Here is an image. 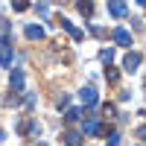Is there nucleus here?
Wrapping results in <instances>:
<instances>
[{
  "instance_id": "20e7f679",
  "label": "nucleus",
  "mask_w": 146,
  "mask_h": 146,
  "mask_svg": "<svg viewBox=\"0 0 146 146\" xmlns=\"http://www.w3.org/2000/svg\"><path fill=\"white\" fill-rule=\"evenodd\" d=\"M111 38H114L120 47H131V35H129V29H123V27H117V29L111 32Z\"/></svg>"
},
{
  "instance_id": "6e6552de",
  "label": "nucleus",
  "mask_w": 146,
  "mask_h": 146,
  "mask_svg": "<svg viewBox=\"0 0 146 146\" xmlns=\"http://www.w3.org/2000/svg\"><path fill=\"white\" fill-rule=\"evenodd\" d=\"M0 64L3 67L12 64V44H0Z\"/></svg>"
},
{
  "instance_id": "f03ea898",
  "label": "nucleus",
  "mask_w": 146,
  "mask_h": 146,
  "mask_svg": "<svg viewBox=\"0 0 146 146\" xmlns=\"http://www.w3.org/2000/svg\"><path fill=\"white\" fill-rule=\"evenodd\" d=\"M79 100L88 105V108H94L96 102H100V96H96V88H91V85H88V88H82V91H79Z\"/></svg>"
},
{
  "instance_id": "423d86ee",
  "label": "nucleus",
  "mask_w": 146,
  "mask_h": 146,
  "mask_svg": "<svg viewBox=\"0 0 146 146\" xmlns=\"http://www.w3.org/2000/svg\"><path fill=\"white\" fill-rule=\"evenodd\" d=\"M62 137H64V146H82V135H79V131H73V129H67Z\"/></svg>"
},
{
  "instance_id": "6ab92c4d",
  "label": "nucleus",
  "mask_w": 146,
  "mask_h": 146,
  "mask_svg": "<svg viewBox=\"0 0 146 146\" xmlns=\"http://www.w3.org/2000/svg\"><path fill=\"white\" fill-rule=\"evenodd\" d=\"M35 146H47V143H35Z\"/></svg>"
},
{
  "instance_id": "ddd939ff",
  "label": "nucleus",
  "mask_w": 146,
  "mask_h": 146,
  "mask_svg": "<svg viewBox=\"0 0 146 146\" xmlns=\"http://www.w3.org/2000/svg\"><path fill=\"white\" fill-rule=\"evenodd\" d=\"M82 117V111H79V108H70V111L64 114V120H67V123H73V120H79Z\"/></svg>"
},
{
  "instance_id": "a211bd4d",
  "label": "nucleus",
  "mask_w": 146,
  "mask_h": 146,
  "mask_svg": "<svg viewBox=\"0 0 146 146\" xmlns=\"http://www.w3.org/2000/svg\"><path fill=\"white\" fill-rule=\"evenodd\" d=\"M137 3H140V6H146V0H137Z\"/></svg>"
},
{
  "instance_id": "7ed1b4c3",
  "label": "nucleus",
  "mask_w": 146,
  "mask_h": 146,
  "mask_svg": "<svg viewBox=\"0 0 146 146\" xmlns=\"http://www.w3.org/2000/svg\"><path fill=\"white\" fill-rule=\"evenodd\" d=\"M108 12H111L114 18H126L129 6H126V0H108Z\"/></svg>"
},
{
  "instance_id": "f3484780",
  "label": "nucleus",
  "mask_w": 146,
  "mask_h": 146,
  "mask_svg": "<svg viewBox=\"0 0 146 146\" xmlns=\"http://www.w3.org/2000/svg\"><path fill=\"white\" fill-rule=\"evenodd\" d=\"M108 146H120V135H111V140H108Z\"/></svg>"
},
{
  "instance_id": "1a4fd4ad",
  "label": "nucleus",
  "mask_w": 146,
  "mask_h": 146,
  "mask_svg": "<svg viewBox=\"0 0 146 146\" xmlns=\"http://www.w3.org/2000/svg\"><path fill=\"white\" fill-rule=\"evenodd\" d=\"M9 82H12V88H15V91H23V73H21V70H15V73H12V76H9Z\"/></svg>"
},
{
  "instance_id": "2eb2a0df",
  "label": "nucleus",
  "mask_w": 146,
  "mask_h": 146,
  "mask_svg": "<svg viewBox=\"0 0 146 146\" xmlns=\"http://www.w3.org/2000/svg\"><path fill=\"white\" fill-rule=\"evenodd\" d=\"M29 3H27V0H15V12H23V9H27Z\"/></svg>"
},
{
  "instance_id": "9d476101",
  "label": "nucleus",
  "mask_w": 146,
  "mask_h": 146,
  "mask_svg": "<svg viewBox=\"0 0 146 146\" xmlns=\"http://www.w3.org/2000/svg\"><path fill=\"white\" fill-rule=\"evenodd\" d=\"M27 38L29 41H41L44 38V29L41 27H27Z\"/></svg>"
},
{
  "instance_id": "9b49d317",
  "label": "nucleus",
  "mask_w": 146,
  "mask_h": 146,
  "mask_svg": "<svg viewBox=\"0 0 146 146\" xmlns=\"http://www.w3.org/2000/svg\"><path fill=\"white\" fill-rule=\"evenodd\" d=\"M76 6H79V12H82L85 18H91V15H94V3H91V0H79Z\"/></svg>"
},
{
  "instance_id": "dca6fc26",
  "label": "nucleus",
  "mask_w": 146,
  "mask_h": 146,
  "mask_svg": "<svg viewBox=\"0 0 146 146\" xmlns=\"http://www.w3.org/2000/svg\"><path fill=\"white\" fill-rule=\"evenodd\" d=\"M135 135H137V137H140V140H146V126H140V129H137V131H135Z\"/></svg>"
},
{
  "instance_id": "0eeeda50",
  "label": "nucleus",
  "mask_w": 146,
  "mask_h": 146,
  "mask_svg": "<svg viewBox=\"0 0 146 146\" xmlns=\"http://www.w3.org/2000/svg\"><path fill=\"white\" fill-rule=\"evenodd\" d=\"M58 23H62V29H67V32L73 35V41H82V38H85V35H82V32H79L76 27H73V23H70L67 18H58Z\"/></svg>"
},
{
  "instance_id": "f8f14e48",
  "label": "nucleus",
  "mask_w": 146,
  "mask_h": 146,
  "mask_svg": "<svg viewBox=\"0 0 146 146\" xmlns=\"http://www.w3.org/2000/svg\"><path fill=\"white\" fill-rule=\"evenodd\" d=\"M105 79H108V82L114 85V82L120 79V70H117V67H105Z\"/></svg>"
},
{
  "instance_id": "4468645a",
  "label": "nucleus",
  "mask_w": 146,
  "mask_h": 146,
  "mask_svg": "<svg viewBox=\"0 0 146 146\" xmlns=\"http://www.w3.org/2000/svg\"><path fill=\"white\" fill-rule=\"evenodd\" d=\"M100 58H102L105 64H111V62H114V50H102V53H100Z\"/></svg>"
},
{
  "instance_id": "f257e3e1",
  "label": "nucleus",
  "mask_w": 146,
  "mask_h": 146,
  "mask_svg": "<svg viewBox=\"0 0 146 146\" xmlns=\"http://www.w3.org/2000/svg\"><path fill=\"white\" fill-rule=\"evenodd\" d=\"M100 131H102L100 117H88V120L82 123V135H85V137H94V135H100Z\"/></svg>"
},
{
  "instance_id": "39448f33",
  "label": "nucleus",
  "mask_w": 146,
  "mask_h": 146,
  "mask_svg": "<svg viewBox=\"0 0 146 146\" xmlns=\"http://www.w3.org/2000/svg\"><path fill=\"white\" fill-rule=\"evenodd\" d=\"M140 67V53H129L126 58H123V70H129V73H135Z\"/></svg>"
}]
</instances>
